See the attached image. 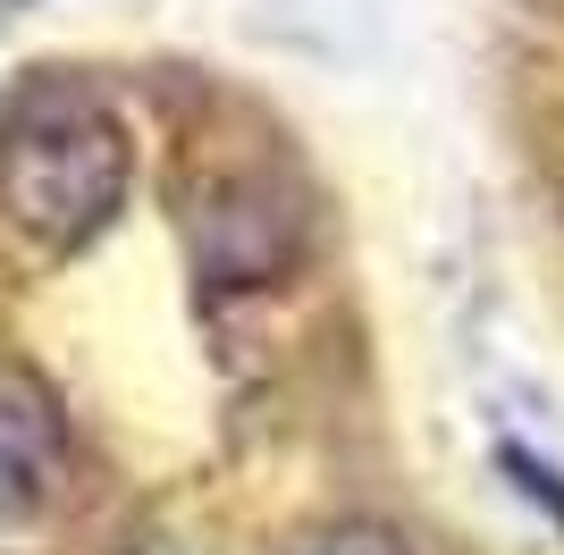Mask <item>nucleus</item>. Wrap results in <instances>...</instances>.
I'll return each instance as SVG.
<instances>
[{"label":"nucleus","mask_w":564,"mask_h":555,"mask_svg":"<svg viewBox=\"0 0 564 555\" xmlns=\"http://www.w3.org/2000/svg\"><path fill=\"white\" fill-rule=\"evenodd\" d=\"M143 555H161V547H143Z\"/></svg>","instance_id":"4"},{"label":"nucleus","mask_w":564,"mask_h":555,"mask_svg":"<svg viewBox=\"0 0 564 555\" xmlns=\"http://www.w3.org/2000/svg\"><path fill=\"white\" fill-rule=\"evenodd\" d=\"M304 555H404L388 531H371V522H354V531H329V538H312Z\"/></svg>","instance_id":"3"},{"label":"nucleus","mask_w":564,"mask_h":555,"mask_svg":"<svg viewBox=\"0 0 564 555\" xmlns=\"http://www.w3.org/2000/svg\"><path fill=\"white\" fill-rule=\"evenodd\" d=\"M127 203V127L101 110L94 92L51 85L18 101L0 135V210L9 228L34 236L43 253H76Z\"/></svg>","instance_id":"1"},{"label":"nucleus","mask_w":564,"mask_h":555,"mask_svg":"<svg viewBox=\"0 0 564 555\" xmlns=\"http://www.w3.org/2000/svg\"><path fill=\"white\" fill-rule=\"evenodd\" d=\"M59 497H68V429H59V404L34 379L0 370V531L43 522Z\"/></svg>","instance_id":"2"}]
</instances>
